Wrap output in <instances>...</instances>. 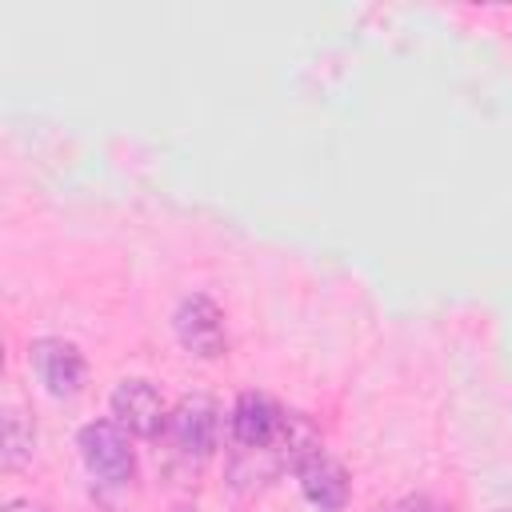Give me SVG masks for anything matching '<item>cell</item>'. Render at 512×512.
<instances>
[{
    "label": "cell",
    "instance_id": "8fae6325",
    "mask_svg": "<svg viewBox=\"0 0 512 512\" xmlns=\"http://www.w3.org/2000/svg\"><path fill=\"white\" fill-rule=\"evenodd\" d=\"M500 512H512V508H500Z\"/></svg>",
    "mask_w": 512,
    "mask_h": 512
},
{
    "label": "cell",
    "instance_id": "7a4b0ae2",
    "mask_svg": "<svg viewBox=\"0 0 512 512\" xmlns=\"http://www.w3.org/2000/svg\"><path fill=\"white\" fill-rule=\"evenodd\" d=\"M172 328H176V340L188 356H200V360H220L224 348H228V332H224V312L216 308L212 296L196 292V296H184L176 316H172Z\"/></svg>",
    "mask_w": 512,
    "mask_h": 512
},
{
    "label": "cell",
    "instance_id": "30bf717a",
    "mask_svg": "<svg viewBox=\"0 0 512 512\" xmlns=\"http://www.w3.org/2000/svg\"><path fill=\"white\" fill-rule=\"evenodd\" d=\"M4 512H48V508H40V504H32V500H8Z\"/></svg>",
    "mask_w": 512,
    "mask_h": 512
},
{
    "label": "cell",
    "instance_id": "52a82bcc",
    "mask_svg": "<svg viewBox=\"0 0 512 512\" xmlns=\"http://www.w3.org/2000/svg\"><path fill=\"white\" fill-rule=\"evenodd\" d=\"M296 480H300L312 508H320V512H344L348 508V496H352L348 472L324 448H312L308 456L296 460Z\"/></svg>",
    "mask_w": 512,
    "mask_h": 512
},
{
    "label": "cell",
    "instance_id": "277c9868",
    "mask_svg": "<svg viewBox=\"0 0 512 512\" xmlns=\"http://www.w3.org/2000/svg\"><path fill=\"white\" fill-rule=\"evenodd\" d=\"M168 432L176 452L188 464H204L216 452V432H220V408L208 396H184L176 412L168 416Z\"/></svg>",
    "mask_w": 512,
    "mask_h": 512
},
{
    "label": "cell",
    "instance_id": "8992f818",
    "mask_svg": "<svg viewBox=\"0 0 512 512\" xmlns=\"http://www.w3.org/2000/svg\"><path fill=\"white\" fill-rule=\"evenodd\" d=\"M112 416H116V424H120L128 436H140V440L160 436L164 424H168L160 392H156L148 380H140V376L116 384V392H112Z\"/></svg>",
    "mask_w": 512,
    "mask_h": 512
},
{
    "label": "cell",
    "instance_id": "6da1fadb",
    "mask_svg": "<svg viewBox=\"0 0 512 512\" xmlns=\"http://www.w3.org/2000/svg\"><path fill=\"white\" fill-rule=\"evenodd\" d=\"M76 448H80V460H84L88 476L100 480V484L124 488L136 476L132 436L116 420H92V424H84L80 436H76Z\"/></svg>",
    "mask_w": 512,
    "mask_h": 512
},
{
    "label": "cell",
    "instance_id": "3957f363",
    "mask_svg": "<svg viewBox=\"0 0 512 512\" xmlns=\"http://www.w3.org/2000/svg\"><path fill=\"white\" fill-rule=\"evenodd\" d=\"M28 360L36 368L40 384L48 388V396H56V400H72L84 388V380H88L84 352L72 340H64V336H40V340H32L28 344Z\"/></svg>",
    "mask_w": 512,
    "mask_h": 512
},
{
    "label": "cell",
    "instance_id": "5b68a950",
    "mask_svg": "<svg viewBox=\"0 0 512 512\" xmlns=\"http://www.w3.org/2000/svg\"><path fill=\"white\" fill-rule=\"evenodd\" d=\"M284 424H288V412H280L264 392H240L236 404H232V416H228L232 440L244 452L276 448L284 440Z\"/></svg>",
    "mask_w": 512,
    "mask_h": 512
},
{
    "label": "cell",
    "instance_id": "ba28073f",
    "mask_svg": "<svg viewBox=\"0 0 512 512\" xmlns=\"http://www.w3.org/2000/svg\"><path fill=\"white\" fill-rule=\"evenodd\" d=\"M32 448H36V428L32 420L20 412V408H8L4 412V468L16 472L32 460Z\"/></svg>",
    "mask_w": 512,
    "mask_h": 512
},
{
    "label": "cell",
    "instance_id": "9c48e42d",
    "mask_svg": "<svg viewBox=\"0 0 512 512\" xmlns=\"http://www.w3.org/2000/svg\"><path fill=\"white\" fill-rule=\"evenodd\" d=\"M396 512H448V508L440 500H432V496H404L396 504Z\"/></svg>",
    "mask_w": 512,
    "mask_h": 512
}]
</instances>
